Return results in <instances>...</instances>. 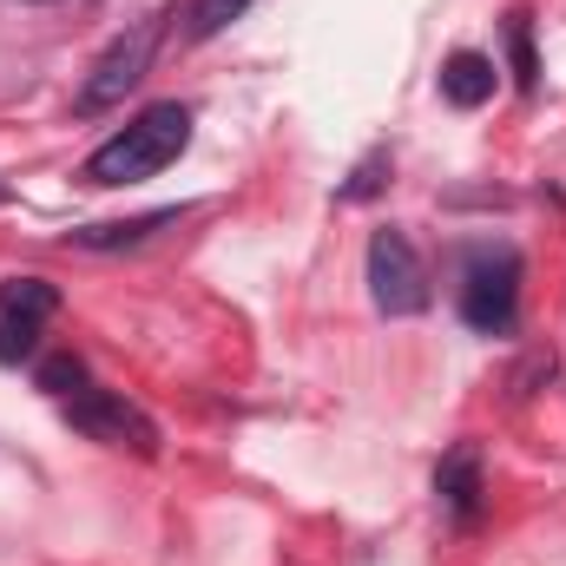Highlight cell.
<instances>
[{"mask_svg": "<svg viewBox=\"0 0 566 566\" xmlns=\"http://www.w3.org/2000/svg\"><path fill=\"white\" fill-rule=\"evenodd\" d=\"M60 310V290L46 277H7L0 283V363H27L40 349L46 316Z\"/></svg>", "mask_w": 566, "mask_h": 566, "instance_id": "cell-6", "label": "cell"}, {"mask_svg": "<svg viewBox=\"0 0 566 566\" xmlns=\"http://www.w3.org/2000/svg\"><path fill=\"white\" fill-rule=\"evenodd\" d=\"M441 99L461 106V113L488 106V99H494V60H488V53H448V66H441Z\"/></svg>", "mask_w": 566, "mask_h": 566, "instance_id": "cell-8", "label": "cell"}, {"mask_svg": "<svg viewBox=\"0 0 566 566\" xmlns=\"http://www.w3.org/2000/svg\"><path fill=\"white\" fill-rule=\"evenodd\" d=\"M165 224H178V211H145V218H126V224H86V231H73V244L80 251H126V244L158 238Z\"/></svg>", "mask_w": 566, "mask_h": 566, "instance_id": "cell-9", "label": "cell"}, {"mask_svg": "<svg viewBox=\"0 0 566 566\" xmlns=\"http://www.w3.org/2000/svg\"><path fill=\"white\" fill-rule=\"evenodd\" d=\"M369 296L382 316H422L428 310V264L409 244V231H396V224H382L369 238Z\"/></svg>", "mask_w": 566, "mask_h": 566, "instance_id": "cell-4", "label": "cell"}, {"mask_svg": "<svg viewBox=\"0 0 566 566\" xmlns=\"http://www.w3.org/2000/svg\"><path fill=\"white\" fill-rule=\"evenodd\" d=\"M251 7H258V0H191V27H185V33H191V40H218V33H224L231 20H244Z\"/></svg>", "mask_w": 566, "mask_h": 566, "instance_id": "cell-10", "label": "cell"}, {"mask_svg": "<svg viewBox=\"0 0 566 566\" xmlns=\"http://www.w3.org/2000/svg\"><path fill=\"white\" fill-rule=\"evenodd\" d=\"M158 40H165V13L133 20L126 33H113V40L99 46V60L86 66V80H80V93H73V113H80V119H99V113L126 106V93H139V80L151 73Z\"/></svg>", "mask_w": 566, "mask_h": 566, "instance_id": "cell-2", "label": "cell"}, {"mask_svg": "<svg viewBox=\"0 0 566 566\" xmlns=\"http://www.w3.org/2000/svg\"><path fill=\"white\" fill-rule=\"evenodd\" d=\"M0 205H7V185H0Z\"/></svg>", "mask_w": 566, "mask_h": 566, "instance_id": "cell-14", "label": "cell"}, {"mask_svg": "<svg viewBox=\"0 0 566 566\" xmlns=\"http://www.w3.org/2000/svg\"><path fill=\"white\" fill-rule=\"evenodd\" d=\"M521 310V258L507 244H488L468 258V277H461V323L481 329V336H501Z\"/></svg>", "mask_w": 566, "mask_h": 566, "instance_id": "cell-3", "label": "cell"}, {"mask_svg": "<svg viewBox=\"0 0 566 566\" xmlns=\"http://www.w3.org/2000/svg\"><path fill=\"white\" fill-rule=\"evenodd\" d=\"M40 389L60 396V402L80 396V389H86V363H80V356H46V363H40Z\"/></svg>", "mask_w": 566, "mask_h": 566, "instance_id": "cell-12", "label": "cell"}, {"mask_svg": "<svg viewBox=\"0 0 566 566\" xmlns=\"http://www.w3.org/2000/svg\"><path fill=\"white\" fill-rule=\"evenodd\" d=\"M507 53H514V80H521V93H534V86H541V60H534V27H527V13L507 20Z\"/></svg>", "mask_w": 566, "mask_h": 566, "instance_id": "cell-11", "label": "cell"}, {"mask_svg": "<svg viewBox=\"0 0 566 566\" xmlns=\"http://www.w3.org/2000/svg\"><path fill=\"white\" fill-rule=\"evenodd\" d=\"M382 171H389V151H369V158L356 165V178L343 185V205H363V198H376V191H382Z\"/></svg>", "mask_w": 566, "mask_h": 566, "instance_id": "cell-13", "label": "cell"}, {"mask_svg": "<svg viewBox=\"0 0 566 566\" xmlns=\"http://www.w3.org/2000/svg\"><path fill=\"white\" fill-rule=\"evenodd\" d=\"M434 494H441V507H448L461 527L481 514V448H474V441H461V448L441 454V468H434Z\"/></svg>", "mask_w": 566, "mask_h": 566, "instance_id": "cell-7", "label": "cell"}, {"mask_svg": "<svg viewBox=\"0 0 566 566\" xmlns=\"http://www.w3.org/2000/svg\"><path fill=\"white\" fill-rule=\"evenodd\" d=\"M66 409V422L80 428V434H93V441H106V448H133V454H158V422L145 416L139 402H126L119 389H80V396H66L60 402Z\"/></svg>", "mask_w": 566, "mask_h": 566, "instance_id": "cell-5", "label": "cell"}, {"mask_svg": "<svg viewBox=\"0 0 566 566\" xmlns=\"http://www.w3.org/2000/svg\"><path fill=\"white\" fill-rule=\"evenodd\" d=\"M185 145H191V106L158 99V106H145L133 126H119L113 139L99 145L80 178L86 185H139V178H158Z\"/></svg>", "mask_w": 566, "mask_h": 566, "instance_id": "cell-1", "label": "cell"}]
</instances>
